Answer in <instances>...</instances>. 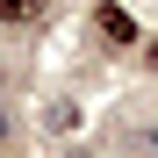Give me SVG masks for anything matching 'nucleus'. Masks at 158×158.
<instances>
[{"mask_svg": "<svg viewBox=\"0 0 158 158\" xmlns=\"http://www.w3.org/2000/svg\"><path fill=\"white\" fill-rule=\"evenodd\" d=\"M94 22H101V36H108V43H137V36H144V22L122 7V0H101V7H94Z\"/></svg>", "mask_w": 158, "mask_h": 158, "instance_id": "nucleus-1", "label": "nucleus"}, {"mask_svg": "<svg viewBox=\"0 0 158 158\" xmlns=\"http://www.w3.org/2000/svg\"><path fill=\"white\" fill-rule=\"evenodd\" d=\"M79 122H86V108H79V94H58V101L43 108V129H50V137H72Z\"/></svg>", "mask_w": 158, "mask_h": 158, "instance_id": "nucleus-2", "label": "nucleus"}, {"mask_svg": "<svg viewBox=\"0 0 158 158\" xmlns=\"http://www.w3.org/2000/svg\"><path fill=\"white\" fill-rule=\"evenodd\" d=\"M122 144H129V158H158V122H144V129H129Z\"/></svg>", "mask_w": 158, "mask_h": 158, "instance_id": "nucleus-3", "label": "nucleus"}, {"mask_svg": "<svg viewBox=\"0 0 158 158\" xmlns=\"http://www.w3.org/2000/svg\"><path fill=\"white\" fill-rule=\"evenodd\" d=\"M36 15H43V0H0V22H15V29L36 22Z\"/></svg>", "mask_w": 158, "mask_h": 158, "instance_id": "nucleus-4", "label": "nucleus"}, {"mask_svg": "<svg viewBox=\"0 0 158 158\" xmlns=\"http://www.w3.org/2000/svg\"><path fill=\"white\" fill-rule=\"evenodd\" d=\"M144 72H158V36H151V43H144Z\"/></svg>", "mask_w": 158, "mask_h": 158, "instance_id": "nucleus-5", "label": "nucleus"}, {"mask_svg": "<svg viewBox=\"0 0 158 158\" xmlns=\"http://www.w3.org/2000/svg\"><path fill=\"white\" fill-rule=\"evenodd\" d=\"M0 94H7V58H0Z\"/></svg>", "mask_w": 158, "mask_h": 158, "instance_id": "nucleus-6", "label": "nucleus"}, {"mask_svg": "<svg viewBox=\"0 0 158 158\" xmlns=\"http://www.w3.org/2000/svg\"><path fill=\"white\" fill-rule=\"evenodd\" d=\"M65 158H86V151H65Z\"/></svg>", "mask_w": 158, "mask_h": 158, "instance_id": "nucleus-7", "label": "nucleus"}]
</instances>
